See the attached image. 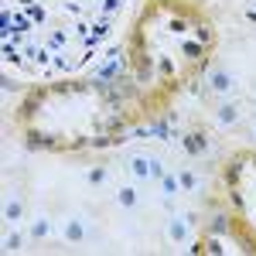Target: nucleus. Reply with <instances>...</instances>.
<instances>
[{"instance_id":"nucleus-4","label":"nucleus","mask_w":256,"mask_h":256,"mask_svg":"<svg viewBox=\"0 0 256 256\" xmlns=\"http://www.w3.org/2000/svg\"><path fill=\"white\" fill-rule=\"evenodd\" d=\"M28 239L31 242H44V239H52V232H55V226H52V216L48 212H38L34 218H28Z\"/></svg>"},{"instance_id":"nucleus-8","label":"nucleus","mask_w":256,"mask_h":256,"mask_svg":"<svg viewBox=\"0 0 256 256\" xmlns=\"http://www.w3.org/2000/svg\"><path fill=\"white\" fill-rule=\"evenodd\" d=\"M178 181H181V192H188V195H198V192L205 188V181H202L192 168H181V171H178Z\"/></svg>"},{"instance_id":"nucleus-6","label":"nucleus","mask_w":256,"mask_h":256,"mask_svg":"<svg viewBox=\"0 0 256 256\" xmlns=\"http://www.w3.org/2000/svg\"><path fill=\"white\" fill-rule=\"evenodd\" d=\"M158 195L164 205H171L178 195H181V181H178V174H171V171H164V174L158 178Z\"/></svg>"},{"instance_id":"nucleus-11","label":"nucleus","mask_w":256,"mask_h":256,"mask_svg":"<svg viewBox=\"0 0 256 256\" xmlns=\"http://www.w3.org/2000/svg\"><path fill=\"white\" fill-rule=\"evenodd\" d=\"M106 181H110V171H106V168H102V164H92V168H89V171H86V184H89V188H92V192H96V188H102V184H106Z\"/></svg>"},{"instance_id":"nucleus-3","label":"nucleus","mask_w":256,"mask_h":256,"mask_svg":"<svg viewBox=\"0 0 256 256\" xmlns=\"http://www.w3.org/2000/svg\"><path fill=\"white\" fill-rule=\"evenodd\" d=\"M113 202H116L120 208H126V212H137V208H140V184H137V181H130V184H116V188H113Z\"/></svg>"},{"instance_id":"nucleus-7","label":"nucleus","mask_w":256,"mask_h":256,"mask_svg":"<svg viewBox=\"0 0 256 256\" xmlns=\"http://www.w3.org/2000/svg\"><path fill=\"white\" fill-rule=\"evenodd\" d=\"M208 86H212V92H218V96H229L236 89V76L226 72V68H212L208 72Z\"/></svg>"},{"instance_id":"nucleus-9","label":"nucleus","mask_w":256,"mask_h":256,"mask_svg":"<svg viewBox=\"0 0 256 256\" xmlns=\"http://www.w3.org/2000/svg\"><path fill=\"white\" fill-rule=\"evenodd\" d=\"M4 218H7V226H18V222H24V202H20L18 195H10L7 202H4Z\"/></svg>"},{"instance_id":"nucleus-1","label":"nucleus","mask_w":256,"mask_h":256,"mask_svg":"<svg viewBox=\"0 0 256 256\" xmlns=\"http://www.w3.org/2000/svg\"><path fill=\"white\" fill-rule=\"evenodd\" d=\"M126 171H130V178H134L137 184H147V181H158V178L164 174V164H160L158 154L137 150V154H126Z\"/></svg>"},{"instance_id":"nucleus-10","label":"nucleus","mask_w":256,"mask_h":256,"mask_svg":"<svg viewBox=\"0 0 256 256\" xmlns=\"http://www.w3.org/2000/svg\"><path fill=\"white\" fill-rule=\"evenodd\" d=\"M216 120H218V126H236L239 123V106L236 102H222L216 110Z\"/></svg>"},{"instance_id":"nucleus-13","label":"nucleus","mask_w":256,"mask_h":256,"mask_svg":"<svg viewBox=\"0 0 256 256\" xmlns=\"http://www.w3.org/2000/svg\"><path fill=\"white\" fill-rule=\"evenodd\" d=\"M253 137H256V116H253Z\"/></svg>"},{"instance_id":"nucleus-12","label":"nucleus","mask_w":256,"mask_h":256,"mask_svg":"<svg viewBox=\"0 0 256 256\" xmlns=\"http://www.w3.org/2000/svg\"><path fill=\"white\" fill-rule=\"evenodd\" d=\"M24 242H31L28 232H7V236H4V250H7V253H20Z\"/></svg>"},{"instance_id":"nucleus-2","label":"nucleus","mask_w":256,"mask_h":256,"mask_svg":"<svg viewBox=\"0 0 256 256\" xmlns=\"http://www.w3.org/2000/svg\"><path fill=\"white\" fill-rule=\"evenodd\" d=\"M89 236H92V229H89L86 216H68V218H62V242H68V246H82Z\"/></svg>"},{"instance_id":"nucleus-5","label":"nucleus","mask_w":256,"mask_h":256,"mask_svg":"<svg viewBox=\"0 0 256 256\" xmlns=\"http://www.w3.org/2000/svg\"><path fill=\"white\" fill-rule=\"evenodd\" d=\"M164 232H168L171 242H188V236H192V216H178V212H171Z\"/></svg>"}]
</instances>
